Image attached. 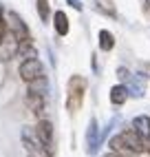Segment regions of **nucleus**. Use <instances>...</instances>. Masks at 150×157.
<instances>
[{"instance_id": "f03ea898", "label": "nucleus", "mask_w": 150, "mask_h": 157, "mask_svg": "<svg viewBox=\"0 0 150 157\" xmlns=\"http://www.w3.org/2000/svg\"><path fill=\"white\" fill-rule=\"evenodd\" d=\"M36 131V137L40 140V144H42V151H44V155H53L55 153V148H53V124L49 122V120H42V122H38V126L33 128Z\"/></svg>"}, {"instance_id": "6ab92c4d", "label": "nucleus", "mask_w": 150, "mask_h": 157, "mask_svg": "<svg viewBox=\"0 0 150 157\" xmlns=\"http://www.w3.org/2000/svg\"><path fill=\"white\" fill-rule=\"evenodd\" d=\"M104 157H122L119 153H108V155H104Z\"/></svg>"}, {"instance_id": "f8f14e48", "label": "nucleus", "mask_w": 150, "mask_h": 157, "mask_svg": "<svg viewBox=\"0 0 150 157\" xmlns=\"http://www.w3.org/2000/svg\"><path fill=\"white\" fill-rule=\"evenodd\" d=\"M113 47H115V36L111 33V31L102 29V31H99V49H102V51H111Z\"/></svg>"}, {"instance_id": "aec40b11", "label": "nucleus", "mask_w": 150, "mask_h": 157, "mask_svg": "<svg viewBox=\"0 0 150 157\" xmlns=\"http://www.w3.org/2000/svg\"><path fill=\"white\" fill-rule=\"evenodd\" d=\"M0 20H2V7H0Z\"/></svg>"}, {"instance_id": "dca6fc26", "label": "nucleus", "mask_w": 150, "mask_h": 157, "mask_svg": "<svg viewBox=\"0 0 150 157\" xmlns=\"http://www.w3.org/2000/svg\"><path fill=\"white\" fill-rule=\"evenodd\" d=\"M117 75H119L122 80H128V78H130V73H128V69L122 67V69H117Z\"/></svg>"}, {"instance_id": "20e7f679", "label": "nucleus", "mask_w": 150, "mask_h": 157, "mask_svg": "<svg viewBox=\"0 0 150 157\" xmlns=\"http://www.w3.org/2000/svg\"><path fill=\"white\" fill-rule=\"evenodd\" d=\"M42 75V64H40V60L38 58H27L22 64H20V78H22L27 84L29 82H33V80H38Z\"/></svg>"}, {"instance_id": "7ed1b4c3", "label": "nucleus", "mask_w": 150, "mask_h": 157, "mask_svg": "<svg viewBox=\"0 0 150 157\" xmlns=\"http://www.w3.org/2000/svg\"><path fill=\"white\" fill-rule=\"evenodd\" d=\"M7 20H9V22H7V31H9V33H13L20 44H29L31 36H29V29L24 27V22L20 20V16L11 11V13L7 16Z\"/></svg>"}, {"instance_id": "6e6552de", "label": "nucleus", "mask_w": 150, "mask_h": 157, "mask_svg": "<svg viewBox=\"0 0 150 157\" xmlns=\"http://www.w3.org/2000/svg\"><path fill=\"white\" fill-rule=\"evenodd\" d=\"M27 106L33 111V113H40L42 109H44V93L29 91V93H27Z\"/></svg>"}, {"instance_id": "9b49d317", "label": "nucleus", "mask_w": 150, "mask_h": 157, "mask_svg": "<svg viewBox=\"0 0 150 157\" xmlns=\"http://www.w3.org/2000/svg\"><path fill=\"white\" fill-rule=\"evenodd\" d=\"M111 148H113V153H122V155H126V157H137V153H133V151L126 146V142L122 140V135H117V137L111 140Z\"/></svg>"}, {"instance_id": "1a4fd4ad", "label": "nucleus", "mask_w": 150, "mask_h": 157, "mask_svg": "<svg viewBox=\"0 0 150 157\" xmlns=\"http://www.w3.org/2000/svg\"><path fill=\"white\" fill-rule=\"evenodd\" d=\"M128 100V86L124 84H115L111 89V102L115 104V106H122V104Z\"/></svg>"}, {"instance_id": "412c9836", "label": "nucleus", "mask_w": 150, "mask_h": 157, "mask_svg": "<svg viewBox=\"0 0 150 157\" xmlns=\"http://www.w3.org/2000/svg\"><path fill=\"white\" fill-rule=\"evenodd\" d=\"M31 157H38V155H31Z\"/></svg>"}, {"instance_id": "4468645a", "label": "nucleus", "mask_w": 150, "mask_h": 157, "mask_svg": "<svg viewBox=\"0 0 150 157\" xmlns=\"http://www.w3.org/2000/svg\"><path fill=\"white\" fill-rule=\"evenodd\" d=\"M36 5H38V13H40V20H42V22H49V18H51L49 0H36Z\"/></svg>"}, {"instance_id": "423d86ee", "label": "nucleus", "mask_w": 150, "mask_h": 157, "mask_svg": "<svg viewBox=\"0 0 150 157\" xmlns=\"http://www.w3.org/2000/svg\"><path fill=\"white\" fill-rule=\"evenodd\" d=\"M122 135V140L126 142V146H128V148H130L133 153H144L146 151V140L141 137V135H139V133H135L133 128L130 131H124V133H119Z\"/></svg>"}, {"instance_id": "39448f33", "label": "nucleus", "mask_w": 150, "mask_h": 157, "mask_svg": "<svg viewBox=\"0 0 150 157\" xmlns=\"http://www.w3.org/2000/svg\"><path fill=\"white\" fill-rule=\"evenodd\" d=\"M20 53V42L16 40V36L13 33H5V38H2V42H0V60H11V58H16Z\"/></svg>"}, {"instance_id": "0eeeda50", "label": "nucleus", "mask_w": 150, "mask_h": 157, "mask_svg": "<svg viewBox=\"0 0 150 157\" xmlns=\"http://www.w3.org/2000/svg\"><path fill=\"white\" fill-rule=\"evenodd\" d=\"M133 131L139 133L146 142L150 140V117L148 115H137V117L133 120Z\"/></svg>"}, {"instance_id": "9d476101", "label": "nucleus", "mask_w": 150, "mask_h": 157, "mask_svg": "<svg viewBox=\"0 0 150 157\" xmlns=\"http://www.w3.org/2000/svg\"><path fill=\"white\" fill-rule=\"evenodd\" d=\"M53 25H55L58 36H66L69 33V18H66L64 11H55V16H53Z\"/></svg>"}, {"instance_id": "a211bd4d", "label": "nucleus", "mask_w": 150, "mask_h": 157, "mask_svg": "<svg viewBox=\"0 0 150 157\" xmlns=\"http://www.w3.org/2000/svg\"><path fill=\"white\" fill-rule=\"evenodd\" d=\"M146 13H148V18H150V0H146Z\"/></svg>"}, {"instance_id": "ddd939ff", "label": "nucleus", "mask_w": 150, "mask_h": 157, "mask_svg": "<svg viewBox=\"0 0 150 157\" xmlns=\"http://www.w3.org/2000/svg\"><path fill=\"white\" fill-rule=\"evenodd\" d=\"M97 9H99L102 13L111 16V18L117 16V9H115V5H113V0H97Z\"/></svg>"}, {"instance_id": "f257e3e1", "label": "nucleus", "mask_w": 150, "mask_h": 157, "mask_svg": "<svg viewBox=\"0 0 150 157\" xmlns=\"http://www.w3.org/2000/svg\"><path fill=\"white\" fill-rule=\"evenodd\" d=\"M84 91H86V80L82 75H73L69 80V95H66V109L71 113H77L84 102Z\"/></svg>"}, {"instance_id": "2eb2a0df", "label": "nucleus", "mask_w": 150, "mask_h": 157, "mask_svg": "<svg viewBox=\"0 0 150 157\" xmlns=\"http://www.w3.org/2000/svg\"><path fill=\"white\" fill-rule=\"evenodd\" d=\"M88 142H91V151L97 148V124L95 120H91V131H88Z\"/></svg>"}, {"instance_id": "f3484780", "label": "nucleus", "mask_w": 150, "mask_h": 157, "mask_svg": "<svg viewBox=\"0 0 150 157\" xmlns=\"http://www.w3.org/2000/svg\"><path fill=\"white\" fill-rule=\"evenodd\" d=\"M66 2L73 7V9H77V11H82V2H80V0H66Z\"/></svg>"}]
</instances>
